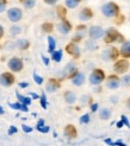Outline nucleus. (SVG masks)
Listing matches in <instances>:
<instances>
[{"instance_id":"obj_1","label":"nucleus","mask_w":130,"mask_h":146,"mask_svg":"<svg viewBox=\"0 0 130 146\" xmlns=\"http://www.w3.org/2000/svg\"><path fill=\"white\" fill-rule=\"evenodd\" d=\"M104 40L107 44L110 43H113V42H118V43H123L125 40H123V36L119 35V32L113 27H110L104 32Z\"/></svg>"},{"instance_id":"obj_2","label":"nucleus","mask_w":130,"mask_h":146,"mask_svg":"<svg viewBox=\"0 0 130 146\" xmlns=\"http://www.w3.org/2000/svg\"><path fill=\"white\" fill-rule=\"evenodd\" d=\"M102 13L106 18H113V17H117L119 14V6L117 4H115L112 1L104 4L102 6Z\"/></svg>"},{"instance_id":"obj_3","label":"nucleus","mask_w":130,"mask_h":146,"mask_svg":"<svg viewBox=\"0 0 130 146\" xmlns=\"http://www.w3.org/2000/svg\"><path fill=\"white\" fill-rule=\"evenodd\" d=\"M105 72L102 69H94L90 75V83L92 86H99L104 82Z\"/></svg>"},{"instance_id":"obj_4","label":"nucleus","mask_w":130,"mask_h":146,"mask_svg":"<svg viewBox=\"0 0 130 146\" xmlns=\"http://www.w3.org/2000/svg\"><path fill=\"white\" fill-rule=\"evenodd\" d=\"M129 61L127 60H117L113 64V70L116 74H119V75H123L129 70Z\"/></svg>"},{"instance_id":"obj_5","label":"nucleus","mask_w":130,"mask_h":146,"mask_svg":"<svg viewBox=\"0 0 130 146\" xmlns=\"http://www.w3.org/2000/svg\"><path fill=\"white\" fill-rule=\"evenodd\" d=\"M7 67H9L10 70L14 71V72H19L21 69H23L24 64H23V61L20 60L18 57H12L11 60L7 62Z\"/></svg>"},{"instance_id":"obj_6","label":"nucleus","mask_w":130,"mask_h":146,"mask_svg":"<svg viewBox=\"0 0 130 146\" xmlns=\"http://www.w3.org/2000/svg\"><path fill=\"white\" fill-rule=\"evenodd\" d=\"M21 17H23V12H21V10L18 9V7H12V9L7 11V18H9L12 23L19 21L21 19Z\"/></svg>"},{"instance_id":"obj_7","label":"nucleus","mask_w":130,"mask_h":146,"mask_svg":"<svg viewBox=\"0 0 130 146\" xmlns=\"http://www.w3.org/2000/svg\"><path fill=\"white\" fill-rule=\"evenodd\" d=\"M16 78H14V75L11 74V72H3L0 75V84L4 87H10L14 83Z\"/></svg>"},{"instance_id":"obj_8","label":"nucleus","mask_w":130,"mask_h":146,"mask_svg":"<svg viewBox=\"0 0 130 146\" xmlns=\"http://www.w3.org/2000/svg\"><path fill=\"white\" fill-rule=\"evenodd\" d=\"M66 51L72 56V57H74V58H79L80 57V54H81V51H80V48L78 46L76 43H69V44L66 46Z\"/></svg>"},{"instance_id":"obj_9","label":"nucleus","mask_w":130,"mask_h":146,"mask_svg":"<svg viewBox=\"0 0 130 146\" xmlns=\"http://www.w3.org/2000/svg\"><path fill=\"white\" fill-rule=\"evenodd\" d=\"M88 36L91 39H99L104 36V30L100 26H91L88 30Z\"/></svg>"},{"instance_id":"obj_10","label":"nucleus","mask_w":130,"mask_h":146,"mask_svg":"<svg viewBox=\"0 0 130 146\" xmlns=\"http://www.w3.org/2000/svg\"><path fill=\"white\" fill-rule=\"evenodd\" d=\"M57 30H59V32L62 33V35H67L72 30V24L69 23L68 20L64 19V20L61 21V23L57 24Z\"/></svg>"},{"instance_id":"obj_11","label":"nucleus","mask_w":130,"mask_h":146,"mask_svg":"<svg viewBox=\"0 0 130 146\" xmlns=\"http://www.w3.org/2000/svg\"><path fill=\"white\" fill-rule=\"evenodd\" d=\"M76 67H75V64L73 62H70L66 65V68H64L63 70V77H68V78H72L74 75H75V72H76Z\"/></svg>"},{"instance_id":"obj_12","label":"nucleus","mask_w":130,"mask_h":146,"mask_svg":"<svg viewBox=\"0 0 130 146\" xmlns=\"http://www.w3.org/2000/svg\"><path fill=\"white\" fill-rule=\"evenodd\" d=\"M118 56H119V51L116 48H110L109 50H105V52H104V57L109 61L110 60L111 61H117Z\"/></svg>"},{"instance_id":"obj_13","label":"nucleus","mask_w":130,"mask_h":146,"mask_svg":"<svg viewBox=\"0 0 130 146\" xmlns=\"http://www.w3.org/2000/svg\"><path fill=\"white\" fill-rule=\"evenodd\" d=\"M59 88H60V82H59V80H56V78H50L49 81L47 82V86H46L47 92H49V93H55Z\"/></svg>"},{"instance_id":"obj_14","label":"nucleus","mask_w":130,"mask_h":146,"mask_svg":"<svg viewBox=\"0 0 130 146\" xmlns=\"http://www.w3.org/2000/svg\"><path fill=\"white\" fill-rule=\"evenodd\" d=\"M106 87L110 89H117L119 87V78L116 75H110L106 81Z\"/></svg>"},{"instance_id":"obj_15","label":"nucleus","mask_w":130,"mask_h":146,"mask_svg":"<svg viewBox=\"0 0 130 146\" xmlns=\"http://www.w3.org/2000/svg\"><path fill=\"white\" fill-rule=\"evenodd\" d=\"M70 80H72V83H73L74 86L80 87V86H82L85 83V75L82 74V72H80V71H76L75 75L72 77Z\"/></svg>"},{"instance_id":"obj_16","label":"nucleus","mask_w":130,"mask_h":146,"mask_svg":"<svg viewBox=\"0 0 130 146\" xmlns=\"http://www.w3.org/2000/svg\"><path fill=\"white\" fill-rule=\"evenodd\" d=\"M64 135H66L67 138H69V139L76 138L78 131H76L75 126H74V125H67L66 127H64Z\"/></svg>"},{"instance_id":"obj_17","label":"nucleus","mask_w":130,"mask_h":146,"mask_svg":"<svg viewBox=\"0 0 130 146\" xmlns=\"http://www.w3.org/2000/svg\"><path fill=\"white\" fill-rule=\"evenodd\" d=\"M92 17H93V11L91 9H88V7H85V9H82L80 14H79V18H80V20H82V21H87Z\"/></svg>"},{"instance_id":"obj_18","label":"nucleus","mask_w":130,"mask_h":146,"mask_svg":"<svg viewBox=\"0 0 130 146\" xmlns=\"http://www.w3.org/2000/svg\"><path fill=\"white\" fill-rule=\"evenodd\" d=\"M119 54L124 58H129L130 57V40H125V42L122 43Z\"/></svg>"},{"instance_id":"obj_19","label":"nucleus","mask_w":130,"mask_h":146,"mask_svg":"<svg viewBox=\"0 0 130 146\" xmlns=\"http://www.w3.org/2000/svg\"><path fill=\"white\" fill-rule=\"evenodd\" d=\"M63 98H64V101H66L68 105H73V104H75V101H76V95L70 90L64 93Z\"/></svg>"},{"instance_id":"obj_20","label":"nucleus","mask_w":130,"mask_h":146,"mask_svg":"<svg viewBox=\"0 0 130 146\" xmlns=\"http://www.w3.org/2000/svg\"><path fill=\"white\" fill-rule=\"evenodd\" d=\"M111 115H112L111 109L106 108V107L102 108V109L99 111V118L102 119V120H109V119L111 118Z\"/></svg>"},{"instance_id":"obj_21","label":"nucleus","mask_w":130,"mask_h":146,"mask_svg":"<svg viewBox=\"0 0 130 146\" xmlns=\"http://www.w3.org/2000/svg\"><path fill=\"white\" fill-rule=\"evenodd\" d=\"M16 95H17V99H18V102H19V104H23V105H25V106H30V105H31L32 99H30L29 96L21 95L19 92H16Z\"/></svg>"},{"instance_id":"obj_22","label":"nucleus","mask_w":130,"mask_h":146,"mask_svg":"<svg viewBox=\"0 0 130 146\" xmlns=\"http://www.w3.org/2000/svg\"><path fill=\"white\" fill-rule=\"evenodd\" d=\"M9 106L13 109H17V111H21V112H27L29 111V106H25L23 104H19V102H16V104H12V102H9Z\"/></svg>"},{"instance_id":"obj_23","label":"nucleus","mask_w":130,"mask_h":146,"mask_svg":"<svg viewBox=\"0 0 130 146\" xmlns=\"http://www.w3.org/2000/svg\"><path fill=\"white\" fill-rule=\"evenodd\" d=\"M56 49V42L55 38L52 37V36H48V51L50 54H53Z\"/></svg>"},{"instance_id":"obj_24","label":"nucleus","mask_w":130,"mask_h":146,"mask_svg":"<svg viewBox=\"0 0 130 146\" xmlns=\"http://www.w3.org/2000/svg\"><path fill=\"white\" fill-rule=\"evenodd\" d=\"M62 56H63L62 50H55L54 52L52 54V58H53V61H55V62H61L62 61Z\"/></svg>"},{"instance_id":"obj_25","label":"nucleus","mask_w":130,"mask_h":146,"mask_svg":"<svg viewBox=\"0 0 130 146\" xmlns=\"http://www.w3.org/2000/svg\"><path fill=\"white\" fill-rule=\"evenodd\" d=\"M29 45H30V43H29L26 39H19V40H17V46L20 50H26L29 48Z\"/></svg>"},{"instance_id":"obj_26","label":"nucleus","mask_w":130,"mask_h":146,"mask_svg":"<svg viewBox=\"0 0 130 146\" xmlns=\"http://www.w3.org/2000/svg\"><path fill=\"white\" fill-rule=\"evenodd\" d=\"M81 0H64V4L68 9H75V7L80 4Z\"/></svg>"},{"instance_id":"obj_27","label":"nucleus","mask_w":130,"mask_h":146,"mask_svg":"<svg viewBox=\"0 0 130 146\" xmlns=\"http://www.w3.org/2000/svg\"><path fill=\"white\" fill-rule=\"evenodd\" d=\"M57 14H59L60 19L64 20V18H66V16H67V11H66V9H64L63 6H59L57 7Z\"/></svg>"},{"instance_id":"obj_28","label":"nucleus","mask_w":130,"mask_h":146,"mask_svg":"<svg viewBox=\"0 0 130 146\" xmlns=\"http://www.w3.org/2000/svg\"><path fill=\"white\" fill-rule=\"evenodd\" d=\"M19 1L24 5V7L26 9H32L36 4V0H19Z\"/></svg>"},{"instance_id":"obj_29","label":"nucleus","mask_w":130,"mask_h":146,"mask_svg":"<svg viewBox=\"0 0 130 146\" xmlns=\"http://www.w3.org/2000/svg\"><path fill=\"white\" fill-rule=\"evenodd\" d=\"M53 29H54V26H53L52 23H43V25H42V30H43V32L49 33V32H52V31H53Z\"/></svg>"},{"instance_id":"obj_30","label":"nucleus","mask_w":130,"mask_h":146,"mask_svg":"<svg viewBox=\"0 0 130 146\" xmlns=\"http://www.w3.org/2000/svg\"><path fill=\"white\" fill-rule=\"evenodd\" d=\"M10 32H11V35H13V36L19 35V33L21 32V27L18 26V25H13V26L10 29Z\"/></svg>"},{"instance_id":"obj_31","label":"nucleus","mask_w":130,"mask_h":146,"mask_svg":"<svg viewBox=\"0 0 130 146\" xmlns=\"http://www.w3.org/2000/svg\"><path fill=\"white\" fill-rule=\"evenodd\" d=\"M40 102H41V106L44 108V109H47L48 104H47V96H46V94H44V93H43L42 95L40 96Z\"/></svg>"},{"instance_id":"obj_32","label":"nucleus","mask_w":130,"mask_h":146,"mask_svg":"<svg viewBox=\"0 0 130 146\" xmlns=\"http://www.w3.org/2000/svg\"><path fill=\"white\" fill-rule=\"evenodd\" d=\"M90 120H91V116H90V114H84V115H81V118H80V123H88L90 122Z\"/></svg>"},{"instance_id":"obj_33","label":"nucleus","mask_w":130,"mask_h":146,"mask_svg":"<svg viewBox=\"0 0 130 146\" xmlns=\"http://www.w3.org/2000/svg\"><path fill=\"white\" fill-rule=\"evenodd\" d=\"M34 80H35V82L37 84H42L43 83V77L40 76L38 74H36V72H34Z\"/></svg>"},{"instance_id":"obj_34","label":"nucleus","mask_w":130,"mask_h":146,"mask_svg":"<svg viewBox=\"0 0 130 146\" xmlns=\"http://www.w3.org/2000/svg\"><path fill=\"white\" fill-rule=\"evenodd\" d=\"M6 5H7V0H0V13H3L5 11Z\"/></svg>"},{"instance_id":"obj_35","label":"nucleus","mask_w":130,"mask_h":146,"mask_svg":"<svg viewBox=\"0 0 130 146\" xmlns=\"http://www.w3.org/2000/svg\"><path fill=\"white\" fill-rule=\"evenodd\" d=\"M121 121L123 122V125H125L127 127H129V128H130V121L128 120V118H127L125 115H122V120H121Z\"/></svg>"},{"instance_id":"obj_36","label":"nucleus","mask_w":130,"mask_h":146,"mask_svg":"<svg viewBox=\"0 0 130 146\" xmlns=\"http://www.w3.org/2000/svg\"><path fill=\"white\" fill-rule=\"evenodd\" d=\"M37 129L40 131V132H42V133H48L49 131H50V127H49V126H46V125H44V126H42V127H38Z\"/></svg>"},{"instance_id":"obj_37","label":"nucleus","mask_w":130,"mask_h":146,"mask_svg":"<svg viewBox=\"0 0 130 146\" xmlns=\"http://www.w3.org/2000/svg\"><path fill=\"white\" fill-rule=\"evenodd\" d=\"M21 129H23L25 133H31L32 132V127L27 126V125H21Z\"/></svg>"},{"instance_id":"obj_38","label":"nucleus","mask_w":130,"mask_h":146,"mask_svg":"<svg viewBox=\"0 0 130 146\" xmlns=\"http://www.w3.org/2000/svg\"><path fill=\"white\" fill-rule=\"evenodd\" d=\"M82 39V33H76L75 36H74V38H73V43H76V42H80Z\"/></svg>"},{"instance_id":"obj_39","label":"nucleus","mask_w":130,"mask_h":146,"mask_svg":"<svg viewBox=\"0 0 130 146\" xmlns=\"http://www.w3.org/2000/svg\"><path fill=\"white\" fill-rule=\"evenodd\" d=\"M122 81L125 86H130V75H125L123 78H122Z\"/></svg>"},{"instance_id":"obj_40","label":"nucleus","mask_w":130,"mask_h":146,"mask_svg":"<svg viewBox=\"0 0 130 146\" xmlns=\"http://www.w3.org/2000/svg\"><path fill=\"white\" fill-rule=\"evenodd\" d=\"M9 135H12V134H14V133H17V127L16 126H11L10 128H9Z\"/></svg>"},{"instance_id":"obj_41","label":"nucleus","mask_w":130,"mask_h":146,"mask_svg":"<svg viewBox=\"0 0 130 146\" xmlns=\"http://www.w3.org/2000/svg\"><path fill=\"white\" fill-rule=\"evenodd\" d=\"M98 108H99L98 104H91V111H92V112H97Z\"/></svg>"},{"instance_id":"obj_42","label":"nucleus","mask_w":130,"mask_h":146,"mask_svg":"<svg viewBox=\"0 0 130 146\" xmlns=\"http://www.w3.org/2000/svg\"><path fill=\"white\" fill-rule=\"evenodd\" d=\"M29 96H30V98H32L34 100H36V99H40V95H38V94H36V93H29Z\"/></svg>"},{"instance_id":"obj_43","label":"nucleus","mask_w":130,"mask_h":146,"mask_svg":"<svg viewBox=\"0 0 130 146\" xmlns=\"http://www.w3.org/2000/svg\"><path fill=\"white\" fill-rule=\"evenodd\" d=\"M81 102H82V105H85V104H87V102H90V96H82V99H81Z\"/></svg>"},{"instance_id":"obj_44","label":"nucleus","mask_w":130,"mask_h":146,"mask_svg":"<svg viewBox=\"0 0 130 146\" xmlns=\"http://www.w3.org/2000/svg\"><path fill=\"white\" fill-rule=\"evenodd\" d=\"M42 61H43V63H44L46 65H49V58L46 57L44 55H42Z\"/></svg>"},{"instance_id":"obj_45","label":"nucleus","mask_w":130,"mask_h":146,"mask_svg":"<svg viewBox=\"0 0 130 146\" xmlns=\"http://www.w3.org/2000/svg\"><path fill=\"white\" fill-rule=\"evenodd\" d=\"M46 4H48V5H54V4H56L57 3V0H43Z\"/></svg>"},{"instance_id":"obj_46","label":"nucleus","mask_w":130,"mask_h":146,"mask_svg":"<svg viewBox=\"0 0 130 146\" xmlns=\"http://www.w3.org/2000/svg\"><path fill=\"white\" fill-rule=\"evenodd\" d=\"M42 126H44V120H43V119H40L38 122H37V126H36V128L42 127Z\"/></svg>"},{"instance_id":"obj_47","label":"nucleus","mask_w":130,"mask_h":146,"mask_svg":"<svg viewBox=\"0 0 130 146\" xmlns=\"http://www.w3.org/2000/svg\"><path fill=\"white\" fill-rule=\"evenodd\" d=\"M105 144L110 145V146H115V143H113L111 139H109V138H107V139H105Z\"/></svg>"},{"instance_id":"obj_48","label":"nucleus","mask_w":130,"mask_h":146,"mask_svg":"<svg viewBox=\"0 0 130 146\" xmlns=\"http://www.w3.org/2000/svg\"><path fill=\"white\" fill-rule=\"evenodd\" d=\"M115 146H127L124 143H122L121 140H118V141H116V143H115Z\"/></svg>"},{"instance_id":"obj_49","label":"nucleus","mask_w":130,"mask_h":146,"mask_svg":"<svg viewBox=\"0 0 130 146\" xmlns=\"http://www.w3.org/2000/svg\"><path fill=\"white\" fill-rule=\"evenodd\" d=\"M27 86H29V84H27L26 82H20V83H19V87H20V88H26Z\"/></svg>"},{"instance_id":"obj_50","label":"nucleus","mask_w":130,"mask_h":146,"mask_svg":"<svg viewBox=\"0 0 130 146\" xmlns=\"http://www.w3.org/2000/svg\"><path fill=\"white\" fill-rule=\"evenodd\" d=\"M3 36H4V27L0 25V38H3Z\"/></svg>"},{"instance_id":"obj_51","label":"nucleus","mask_w":130,"mask_h":146,"mask_svg":"<svg viewBox=\"0 0 130 146\" xmlns=\"http://www.w3.org/2000/svg\"><path fill=\"white\" fill-rule=\"evenodd\" d=\"M117 127H118V128H122V127H123V122H122V121H118V122H117Z\"/></svg>"},{"instance_id":"obj_52","label":"nucleus","mask_w":130,"mask_h":146,"mask_svg":"<svg viewBox=\"0 0 130 146\" xmlns=\"http://www.w3.org/2000/svg\"><path fill=\"white\" fill-rule=\"evenodd\" d=\"M127 107H128V108L130 109V98H129V99L127 100Z\"/></svg>"},{"instance_id":"obj_53","label":"nucleus","mask_w":130,"mask_h":146,"mask_svg":"<svg viewBox=\"0 0 130 146\" xmlns=\"http://www.w3.org/2000/svg\"><path fill=\"white\" fill-rule=\"evenodd\" d=\"M0 114H4V108L0 106Z\"/></svg>"},{"instance_id":"obj_54","label":"nucleus","mask_w":130,"mask_h":146,"mask_svg":"<svg viewBox=\"0 0 130 146\" xmlns=\"http://www.w3.org/2000/svg\"><path fill=\"white\" fill-rule=\"evenodd\" d=\"M111 99H112V102H116V99H117V98H116V96H113V98H111Z\"/></svg>"}]
</instances>
